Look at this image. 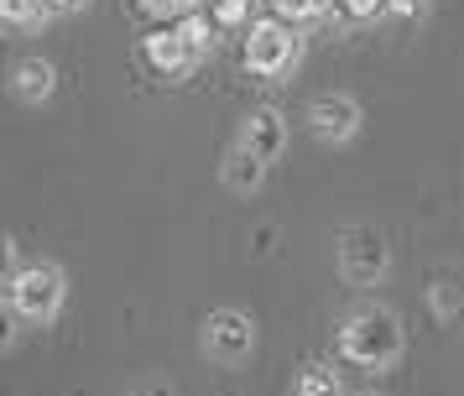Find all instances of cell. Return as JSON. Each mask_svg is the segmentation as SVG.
I'll return each mask as SVG.
<instances>
[{
  "label": "cell",
  "mask_w": 464,
  "mask_h": 396,
  "mask_svg": "<svg viewBox=\"0 0 464 396\" xmlns=\"http://www.w3.org/2000/svg\"><path fill=\"white\" fill-rule=\"evenodd\" d=\"M178 32L188 37V47L198 53V58H209L214 42H219V21H209V16H198V11H193L188 21H178Z\"/></svg>",
  "instance_id": "14"
},
{
  "label": "cell",
  "mask_w": 464,
  "mask_h": 396,
  "mask_svg": "<svg viewBox=\"0 0 464 396\" xmlns=\"http://www.w3.org/2000/svg\"><path fill=\"white\" fill-rule=\"evenodd\" d=\"M297 58H303V37H297V26L287 21H251V32H246V68L261 73V79H282V73H293Z\"/></svg>",
  "instance_id": "5"
},
{
  "label": "cell",
  "mask_w": 464,
  "mask_h": 396,
  "mask_svg": "<svg viewBox=\"0 0 464 396\" xmlns=\"http://www.w3.org/2000/svg\"><path fill=\"white\" fill-rule=\"evenodd\" d=\"M386 5L392 0H339V11L350 21H376V16H386Z\"/></svg>",
  "instance_id": "18"
},
{
  "label": "cell",
  "mask_w": 464,
  "mask_h": 396,
  "mask_svg": "<svg viewBox=\"0 0 464 396\" xmlns=\"http://www.w3.org/2000/svg\"><path fill=\"white\" fill-rule=\"evenodd\" d=\"M151 21H162V26H178V21H188L198 11V0H136Z\"/></svg>",
  "instance_id": "16"
},
{
  "label": "cell",
  "mask_w": 464,
  "mask_h": 396,
  "mask_svg": "<svg viewBox=\"0 0 464 396\" xmlns=\"http://www.w3.org/2000/svg\"><path fill=\"white\" fill-rule=\"evenodd\" d=\"M141 53H147V63L162 73V79H188L193 68H198V53L188 47V37L178 32V26H157L147 42H141Z\"/></svg>",
  "instance_id": "8"
},
{
  "label": "cell",
  "mask_w": 464,
  "mask_h": 396,
  "mask_svg": "<svg viewBox=\"0 0 464 396\" xmlns=\"http://www.w3.org/2000/svg\"><path fill=\"white\" fill-rule=\"evenodd\" d=\"M235 141L246 146V151H256L261 162L272 167L276 157L287 151V115H282V110H272V104H261V110H251V115L240 121Z\"/></svg>",
  "instance_id": "7"
},
{
  "label": "cell",
  "mask_w": 464,
  "mask_h": 396,
  "mask_svg": "<svg viewBox=\"0 0 464 396\" xmlns=\"http://www.w3.org/2000/svg\"><path fill=\"white\" fill-rule=\"evenodd\" d=\"M360 121H365V110H360L355 94H314V100L303 104V125H308V136L318 146H350L360 136Z\"/></svg>",
  "instance_id": "6"
},
{
  "label": "cell",
  "mask_w": 464,
  "mask_h": 396,
  "mask_svg": "<svg viewBox=\"0 0 464 396\" xmlns=\"http://www.w3.org/2000/svg\"><path fill=\"white\" fill-rule=\"evenodd\" d=\"M214 21L219 26H246L251 21V0H214Z\"/></svg>",
  "instance_id": "17"
},
{
  "label": "cell",
  "mask_w": 464,
  "mask_h": 396,
  "mask_svg": "<svg viewBox=\"0 0 464 396\" xmlns=\"http://www.w3.org/2000/svg\"><path fill=\"white\" fill-rule=\"evenodd\" d=\"M360 396H376V391H360Z\"/></svg>",
  "instance_id": "21"
},
{
  "label": "cell",
  "mask_w": 464,
  "mask_h": 396,
  "mask_svg": "<svg viewBox=\"0 0 464 396\" xmlns=\"http://www.w3.org/2000/svg\"><path fill=\"white\" fill-rule=\"evenodd\" d=\"M334 266L350 287H376L392 271V246L376 225H344L334 240Z\"/></svg>",
  "instance_id": "3"
},
{
  "label": "cell",
  "mask_w": 464,
  "mask_h": 396,
  "mask_svg": "<svg viewBox=\"0 0 464 396\" xmlns=\"http://www.w3.org/2000/svg\"><path fill=\"white\" fill-rule=\"evenodd\" d=\"M401 318L386 303H355V308L339 318V354L360 365V371H392L401 360Z\"/></svg>",
  "instance_id": "1"
},
{
  "label": "cell",
  "mask_w": 464,
  "mask_h": 396,
  "mask_svg": "<svg viewBox=\"0 0 464 396\" xmlns=\"http://www.w3.org/2000/svg\"><path fill=\"white\" fill-rule=\"evenodd\" d=\"M130 396H178V391H172V386H162V381H151V386H136Z\"/></svg>",
  "instance_id": "20"
},
{
  "label": "cell",
  "mask_w": 464,
  "mask_h": 396,
  "mask_svg": "<svg viewBox=\"0 0 464 396\" xmlns=\"http://www.w3.org/2000/svg\"><path fill=\"white\" fill-rule=\"evenodd\" d=\"M198 350L219 371H240L256 354V318L240 308H214L204 318V329H198Z\"/></svg>",
  "instance_id": "4"
},
{
  "label": "cell",
  "mask_w": 464,
  "mask_h": 396,
  "mask_svg": "<svg viewBox=\"0 0 464 396\" xmlns=\"http://www.w3.org/2000/svg\"><path fill=\"white\" fill-rule=\"evenodd\" d=\"M324 5L329 0H272V16L287 21V26H308V21L324 16Z\"/></svg>",
  "instance_id": "15"
},
{
  "label": "cell",
  "mask_w": 464,
  "mask_h": 396,
  "mask_svg": "<svg viewBox=\"0 0 464 396\" xmlns=\"http://www.w3.org/2000/svg\"><path fill=\"white\" fill-rule=\"evenodd\" d=\"M89 0H47V11H53V16H68V11H84Z\"/></svg>",
  "instance_id": "19"
},
{
  "label": "cell",
  "mask_w": 464,
  "mask_h": 396,
  "mask_svg": "<svg viewBox=\"0 0 464 396\" xmlns=\"http://www.w3.org/2000/svg\"><path fill=\"white\" fill-rule=\"evenodd\" d=\"M266 172H272V167L261 162L256 151H246L240 141H230V151H225V162H219V183L230 188L235 198H251V193H261V183H266Z\"/></svg>",
  "instance_id": "10"
},
{
  "label": "cell",
  "mask_w": 464,
  "mask_h": 396,
  "mask_svg": "<svg viewBox=\"0 0 464 396\" xmlns=\"http://www.w3.org/2000/svg\"><path fill=\"white\" fill-rule=\"evenodd\" d=\"M68 297V276L58 261H26L16 276H5V308L11 318H22L32 329H47Z\"/></svg>",
  "instance_id": "2"
},
{
  "label": "cell",
  "mask_w": 464,
  "mask_h": 396,
  "mask_svg": "<svg viewBox=\"0 0 464 396\" xmlns=\"http://www.w3.org/2000/svg\"><path fill=\"white\" fill-rule=\"evenodd\" d=\"M293 396H344L339 371L329 365V360H308V365L297 371V381H293Z\"/></svg>",
  "instance_id": "12"
},
{
  "label": "cell",
  "mask_w": 464,
  "mask_h": 396,
  "mask_svg": "<svg viewBox=\"0 0 464 396\" xmlns=\"http://www.w3.org/2000/svg\"><path fill=\"white\" fill-rule=\"evenodd\" d=\"M47 16H53L47 0H0V21H5L11 32H37Z\"/></svg>",
  "instance_id": "13"
},
{
  "label": "cell",
  "mask_w": 464,
  "mask_h": 396,
  "mask_svg": "<svg viewBox=\"0 0 464 396\" xmlns=\"http://www.w3.org/2000/svg\"><path fill=\"white\" fill-rule=\"evenodd\" d=\"M53 89H58V68L47 58H16L11 63V94L22 104H43V100H53Z\"/></svg>",
  "instance_id": "11"
},
{
  "label": "cell",
  "mask_w": 464,
  "mask_h": 396,
  "mask_svg": "<svg viewBox=\"0 0 464 396\" xmlns=\"http://www.w3.org/2000/svg\"><path fill=\"white\" fill-rule=\"evenodd\" d=\"M428 308L443 329H464V266L459 261H443L428 276Z\"/></svg>",
  "instance_id": "9"
}]
</instances>
